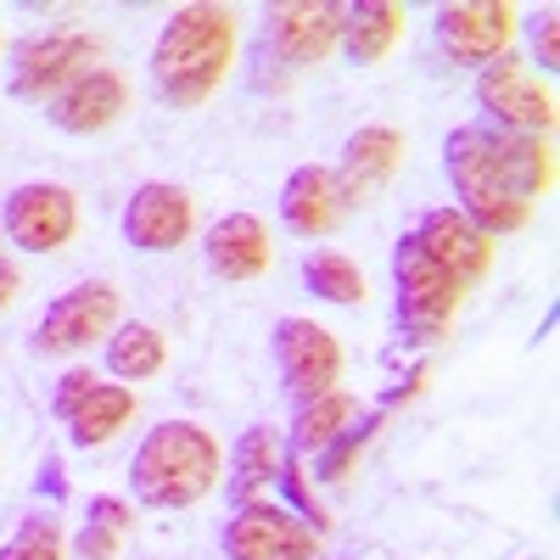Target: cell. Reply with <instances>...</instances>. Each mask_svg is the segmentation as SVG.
<instances>
[{"label": "cell", "mask_w": 560, "mask_h": 560, "mask_svg": "<svg viewBox=\"0 0 560 560\" xmlns=\"http://www.w3.org/2000/svg\"><path fill=\"white\" fill-rule=\"evenodd\" d=\"M488 147H493L504 179L516 185L527 202H538L549 185H555V152H549V140H544V135H516V129L488 124Z\"/></svg>", "instance_id": "cell-19"}, {"label": "cell", "mask_w": 560, "mask_h": 560, "mask_svg": "<svg viewBox=\"0 0 560 560\" xmlns=\"http://www.w3.org/2000/svg\"><path fill=\"white\" fill-rule=\"evenodd\" d=\"M280 438H275V427H247L242 438H236V454H230V477H224V493L236 499V504H253L275 477H280Z\"/></svg>", "instance_id": "cell-21"}, {"label": "cell", "mask_w": 560, "mask_h": 560, "mask_svg": "<svg viewBox=\"0 0 560 560\" xmlns=\"http://www.w3.org/2000/svg\"><path fill=\"white\" fill-rule=\"evenodd\" d=\"M376 427H382V415H364L359 427H342L331 443L319 448V477H325V482H342V477L353 471V459L364 454V443L376 438Z\"/></svg>", "instance_id": "cell-28"}, {"label": "cell", "mask_w": 560, "mask_h": 560, "mask_svg": "<svg viewBox=\"0 0 560 560\" xmlns=\"http://www.w3.org/2000/svg\"><path fill=\"white\" fill-rule=\"evenodd\" d=\"M342 219V202H337V179L331 168H314L303 163L287 185H280V224L292 230V236H331Z\"/></svg>", "instance_id": "cell-17"}, {"label": "cell", "mask_w": 560, "mask_h": 560, "mask_svg": "<svg viewBox=\"0 0 560 560\" xmlns=\"http://www.w3.org/2000/svg\"><path fill=\"white\" fill-rule=\"evenodd\" d=\"M129 533H135V504H124L113 493H96V499H90V516H84L79 538H73V549H79V560H118Z\"/></svg>", "instance_id": "cell-24"}, {"label": "cell", "mask_w": 560, "mask_h": 560, "mask_svg": "<svg viewBox=\"0 0 560 560\" xmlns=\"http://www.w3.org/2000/svg\"><path fill=\"white\" fill-rule=\"evenodd\" d=\"M68 538H62V522L57 516H23L18 533L0 544V560H62Z\"/></svg>", "instance_id": "cell-27"}, {"label": "cell", "mask_w": 560, "mask_h": 560, "mask_svg": "<svg viewBox=\"0 0 560 560\" xmlns=\"http://www.w3.org/2000/svg\"><path fill=\"white\" fill-rule=\"evenodd\" d=\"M533 51H538V68H560V12L555 7H544L538 18H533Z\"/></svg>", "instance_id": "cell-29"}, {"label": "cell", "mask_w": 560, "mask_h": 560, "mask_svg": "<svg viewBox=\"0 0 560 560\" xmlns=\"http://www.w3.org/2000/svg\"><path fill=\"white\" fill-rule=\"evenodd\" d=\"M415 242L427 247V253L459 280V292H465V287H477V280L493 269V242H488L459 208H432L427 219L415 224Z\"/></svg>", "instance_id": "cell-15"}, {"label": "cell", "mask_w": 560, "mask_h": 560, "mask_svg": "<svg viewBox=\"0 0 560 560\" xmlns=\"http://www.w3.org/2000/svg\"><path fill=\"white\" fill-rule=\"evenodd\" d=\"M264 45L287 68H314L342 45V7H331V0H275L264 12Z\"/></svg>", "instance_id": "cell-10"}, {"label": "cell", "mask_w": 560, "mask_h": 560, "mask_svg": "<svg viewBox=\"0 0 560 560\" xmlns=\"http://www.w3.org/2000/svg\"><path fill=\"white\" fill-rule=\"evenodd\" d=\"M393 287H398V325L409 342H443L454 308H459V280L420 247L415 236L393 242Z\"/></svg>", "instance_id": "cell-4"}, {"label": "cell", "mask_w": 560, "mask_h": 560, "mask_svg": "<svg viewBox=\"0 0 560 560\" xmlns=\"http://www.w3.org/2000/svg\"><path fill=\"white\" fill-rule=\"evenodd\" d=\"M102 45L90 34H28L23 45H12V62H7V90L18 102H45L51 107L68 84H79L84 73H96Z\"/></svg>", "instance_id": "cell-5"}, {"label": "cell", "mask_w": 560, "mask_h": 560, "mask_svg": "<svg viewBox=\"0 0 560 560\" xmlns=\"http://www.w3.org/2000/svg\"><path fill=\"white\" fill-rule=\"evenodd\" d=\"M404 163V135L387 129V124H364L348 135V147H342V163H337V202L342 208H364V202H376V191L398 174Z\"/></svg>", "instance_id": "cell-14"}, {"label": "cell", "mask_w": 560, "mask_h": 560, "mask_svg": "<svg viewBox=\"0 0 560 560\" xmlns=\"http://www.w3.org/2000/svg\"><path fill=\"white\" fill-rule=\"evenodd\" d=\"M39 493H45V499H62V493H68V477H62V459H57V454L39 459Z\"/></svg>", "instance_id": "cell-31"}, {"label": "cell", "mask_w": 560, "mask_h": 560, "mask_svg": "<svg viewBox=\"0 0 560 560\" xmlns=\"http://www.w3.org/2000/svg\"><path fill=\"white\" fill-rule=\"evenodd\" d=\"M269 348H275V364H280V382H287V393L298 404H314L325 393H337V382H342V342L325 331V325L292 314V319L275 325Z\"/></svg>", "instance_id": "cell-7"}, {"label": "cell", "mask_w": 560, "mask_h": 560, "mask_svg": "<svg viewBox=\"0 0 560 560\" xmlns=\"http://www.w3.org/2000/svg\"><path fill=\"white\" fill-rule=\"evenodd\" d=\"M230 57H236V12L213 7V0H191L158 28L152 90L168 107H202L224 84Z\"/></svg>", "instance_id": "cell-1"}, {"label": "cell", "mask_w": 560, "mask_h": 560, "mask_svg": "<svg viewBox=\"0 0 560 560\" xmlns=\"http://www.w3.org/2000/svg\"><path fill=\"white\" fill-rule=\"evenodd\" d=\"M477 102L493 113L499 129H516V135H544L555 129V96L549 84H538L516 57H493L477 73Z\"/></svg>", "instance_id": "cell-12"}, {"label": "cell", "mask_w": 560, "mask_h": 560, "mask_svg": "<svg viewBox=\"0 0 560 560\" xmlns=\"http://www.w3.org/2000/svg\"><path fill=\"white\" fill-rule=\"evenodd\" d=\"M0 230H7L12 247H23V253H57L79 230V197L57 179H28L0 202Z\"/></svg>", "instance_id": "cell-9"}, {"label": "cell", "mask_w": 560, "mask_h": 560, "mask_svg": "<svg viewBox=\"0 0 560 560\" xmlns=\"http://www.w3.org/2000/svg\"><path fill=\"white\" fill-rule=\"evenodd\" d=\"M124 242L140 247V253H174L191 242V230H197V202L191 191H179V185L168 179H147V185H135L129 202H124Z\"/></svg>", "instance_id": "cell-11"}, {"label": "cell", "mask_w": 560, "mask_h": 560, "mask_svg": "<svg viewBox=\"0 0 560 560\" xmlns=\"http://www.w3.org/2000/svg\"><path fill=\"white\" fill-rule=\"evenodd\" d=\"M96 382H102V376H96V370H84V364H79V370H68V376L57 382V393H51V415H57V420H68V415L79 409V398H84L90 387H96Z\"/></svg>", "instance_id": "cell-30"}, {"label": "cell", "mask_w": 560, "mask_h": 560, "mask_svg": "<svg viewBox=\"0 0 560 560\" xmlns=\"http://www.w3.org/2000/svg\"><path fill=\"white\" fill-rule=\"evenodd\" d=\"M124 107H129V84L113 68H96V73H84L79 84H68L62 96L45 107V118H51L57 129H68V135H102V129L118 124Z\"/></svg>", "instance_id": "cell-16"}, {"label": "cell", "mask_w": 560, "mask_h": 560, "mask_svg": "<svg viewBox=\"0 0 560 560\" xmlns=\"http://www.w3.org/2000/svg\"><path fill=\"white\" fill-rule=\"evenodd\" d=\"M219 544H224V560H319V533L269 499L236 504Z\"/></svg>", "instance_id": "cell-8"}, {"label": "cell", "mask_w": 560, "mask_h": 560, "mask_svg": "<svg viewBox=\"0 0 560 560\" xmlns=\"http://www.w3.org/2000/svg\"><path fill=\"white\" fill-rule=\"evenodd\" d=\"M353 420V398L348 393H325L314 404H298V420H292V448L298 454H319L342 427Z\"/></svg>", "instance_id": "cell-26"}, {"label": "cell", "mask_w": 560, "mask_h": 560, "mask_svg": "<svg viewBox=\"0 0 560 560\" xmlns=\"http://www.w3.org/2000/svg\"><path fill=\"white\" fill-rule=\"evenodd\" d=\"M135 420V387H124V382H96L84 398H79V409L62 420L68 427V438L79 443V448H102V443H113L124 427Z\"/></svg>", "instance_id": "cell-20"}, {"label": "cell", "mask_w": 560, "mask_h": 560, "mask_svg": "<svg viewBox=\"0 0 560 560\" xmlns=\"http://www.w3.org/2000/svg\"><path fill=\"white\" fill-rule=\"evenodd\" d=\"M202 253H208V269L219 280H258L269 269V230L253 213H224L208 230Z\"/></svg>", "instance_id": "cell-18"}, {"label": "cell", "mask_w": 560, "mask_h": 560, "mask_svg": "<svg viewBox=\"0 0 560 560\" xmlns=\"http://www.w3.org/2000/svg\"><path fill=\"white\" fill-rule=\"evenodd\" d=\"M163 359H168V342H163L158 325L129 319V325H118V331L107 337V370H113L124 387L129 382H152L158 370H163Z\"/></svg>", "instance_id": "cell-23"}, {"label": "cell", "mask_w": 560, "mask_h": 560, "mask_svg": "<svg viewBox=\"0 0 560 560\" xmlns=\"http://www.w3.org/2000/svg\"><path fill=\"white\" fill-rule=\"evenodd\" d=\"M113 325H118V287L113 280H84V287L62 292L39 314L28 342H34L39 359H62V353L90 348L96 337H113Z\"/></svg>", "instance_id": "cell-6"}, {"label": "cell", "mask_w": 560, "mask_h": 560, "mask_svg": "<svg viewBox=\"0 0 560 560\" xmlns=\"http://www.w3.org/2000/svg\"><path fill=\"white\" fill-rule=\"evenodd\" d=\"M404 34V7L393 0H359V7H342V45L353 62H382Z\"/></svg>", "instance_id": "cell-22"}, {"label": "cell", "mask_w": 560, "mask_h": 560, "mask_svg": "<svg viewBox=\"0 0 560 560\" xmlns=\"http://www.w3.org/2000/svg\"><path fill=\"white\" fill-rule=\"evenodd\" d=\"M303 287H308L314 298H325V303H342V308L364 303V275H359V264L342 258V253H331V247H314V253L303 258Z\"/></svg>", "instance_id": "cell-25"}, {"label": "cell", "mask_w": 560, "mask_h": 560, "mask_svg": "<svg viewBox=\"0 0 560 560\" xmlns=\"http://www.w3.org/2000/svg\"><path fill=\"white\" fill-rule=\"evenodd\" d=\"M224 454L213 432H202L197 420H163L140 438L129 459V488L147 510H191L219 488Z\"/></svg>", "instance_id": "cell-2"}, {"label": "cell", "mask_w": 560, "mask_h": 560, "mask_svg": "<svg viewBox=\"0 0 560 560\" xmlns=\"http://www.w3.org/2000/svg\"><path fill=\"white\" fill-rule=\"evenodd\" d=\"M443 168H448V185H454V202L459 213L471 219L482 236H510L533 219V202L504 179L493 147H488V124H459L448 140H443Z\"/></svg>", "instance_id": "cell-3"}, {"label": "cell", "mask_w": 560, "mask_h": 560, "mask_svg": "<svg viewBox=\"0 0 560 560\" xmlns=\"http://www.w3.org/2000/svg\"><path fill=\"white\" fill-rule=\"evenodd\" d=\"M510 34H516V7H504V0H454L438 12L443 51L465 68H488L493 57H504Z\"/></svg>", "instance_id": "cell-13"}, {"label": "cell", "mask_w": 560, "mask_h": 560, "mask_svg": "<svg viewBox=\"0 0 560 560\" xmlns=\"http://www.w3.org/2000/svg\"><path fill=\"white\" fill-rule=\"evenodd\" d=\"M18 292H23V269H18L12 258H0V308H12Z\"/></svg>", "instance_id": "cell-32"}, {"label": "cell", "mask_w": 560, "mask_h": 560, "mask_svg": "<svg viewBox=\"0 0 560 560\" xmlns=\"http://www.w3.org/2000/svg\"><path fill=\"white\" fill-rule=\"evenodd\" d=\"M427 376H432V364H415L409 376H404V382H398V387L387 393V404H404V398H415L420 387H427Z\"/></svg>", "instance_id": "cell-33"}]
</instances>
